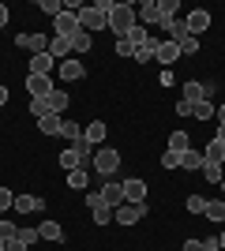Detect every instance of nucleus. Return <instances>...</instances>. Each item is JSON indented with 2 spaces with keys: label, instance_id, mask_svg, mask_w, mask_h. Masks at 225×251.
Instances as JSON below:
<instances>
[{
  "label": "nucleus",
  "instance_id": "nucleus-3",
  "mask_svg": "<svg viewBox=\"0 0 225 251\" xmlns=\"http://www.w3.org/2000/svg\"><path fill=\"white\" fill-rule=\"evenodd\" d=\"M120 165H124V161H120V150L117 147H101L94 154V173H101V176H113Z\"/></svg>",
  "mask_w": 225,
  "mask_h": 251
},
{
  "label": "nucleus",
  "instance_id": "nucleus-27",
  "mask_svg": "<svg viewBox=\"0 0 225 251\" xmlns=\"http://www.w3.org/2000/svg\"><path fill=\"white\" fill-rule=\"evenodd\" d=\"M169 150H173V154L192 150V139H188V131H173V135H169Z\"/></svg>",
  "mask_w": 225,
  "mask_h": 251
},
{
  "label": "nucleus",
  "instance_id": "nucleus-41",
  "mask_svg": "<svg viewBox=\"0 0 225 251\" xmlns=\"http://www.w3.org/2000/svg\"><path fill=\"white\" fill-rule=\"evenodd\" d=\"M94 225H113V210L109 206H94Z\"/></svg>",
  "mask_w": 225,
  "mask_h": 251
},
{
  "label": "nucleus",
  "instance_id": "nucleus-15",
  "mask_svg": "<svg viewBox=\"0 0 225 251\" xmlns=\"http://www.w3.org/2000/svg\"><path fill=\"white\" fill-rule=\"evenodd\" d=\"M53 52H38V56H30V75H49L53 79Z\"/></svg>",
  "mask_w": 225,
  "mask_h": 251
},
{
  "label": "nucleus",
  "instance_id": "nucleus-21",
  "mask_svg": "<svg viewBox=\"0 0 225 251\" xmlns=\"http://www.w3.org/2000/svg\"><path fill=\"white\" fill-rule=\"evenodd\" d=\"M158 45H161V38H154V34H150L147 42L139 45V49H135V60L139 64H147V60H154V52H158Z\"/></svg>",
  "mask_w": 225,
  "mask_h": 251
},
{
  "label": "nucleus",
  "instance_id": "nucleus-29",
  "mask_svg": "<svg viewBox=\"0 0 225 251\" xmlns=\"http://www.w3.org/2000/svg\"><path fill=\"white\" fill-rule=\"evenodd\" d=\"M49 52H53V60H68L72 42H68V38H53V42H49Z\"/></svg>",
  "mask_w": 225,
  "mask_h": 251
},
{
  "label": "nucleus",
  "instance_id": "nucleus-43",
  "mask_svg": "<svg viewBox=\"0 0 225 251\" xmlns=\"http://www.w3.org/2000/svg\"><path fill=\"white\" fill-rule=\"evenodd\" d=\"M117 56H124V60H128V56H135V45H131L128 38H120V42H117Z\"/></svg>",
  "mask_w": 225,
  "mask_h": 251
},
{
  "label": "nucleus",
  "instance_id": "nucleus-8",
  "mask_svg": "<svg viewBox=\"0 0 225 251\" xmlns=\"http://www.w3.org/2000/svg\"><path fill=\"white\" fill-rule=\"evenodd\" d=\"M26 94L38 101V98H49L53 94V79L49 75H26Z\"/></svg>",
  "mask_w": 225,
  "mask_h": 251
},
{
  "label": "nucleus",
  "instance_id": "nucleus-55",
  "mask_svg": "<svg viewBox=\"0 0 225 251\" xmlns=\"http://www.w3.org/2000/svg\"><path fill=\"white\" fill-rule=\"evenodd\" d=\"M218 188H222V195H225V176H222V184H218Z\"/></svg>",
  "mask_w": 225,
  "mask_h": 251
},
{
  "label": "nucleus",
  "instance_id": "nucleus-52",
  "mask_svg": "<svg viewBox=\"0 0 225 251\" xmlns=\"http://www.w3.org/2000/svg\"><path fill=\"white\" fill-rule=\"evenodd\" d=\"M214 143H222V147H225V127H222V124H218V135H214Z\"/></svg>",
  "mask_w": 225,
  "mask_h": 251
},
{
  "label": "nucleus",
  "instance_id": "nucleus-24",
  "mask_svg": "<svg viewBox=\"0 0 225 251\" xmlns=\"http://www.w3.org/2000/svg\"><path fill=\"white\" fill-rule=\"evenodd\" d=\"M199 173H203V180L206 184H222V176H225V165H214V161H203V169H199Z\"/></svg>",
  "mask_w": 225,
  "mask_h": 251
},
{
  "label": "nucleus",
  "instance_id": "nucleus-53",
  "mask_svg": "<svg viewBox=\"0 0 225 251\" xmlns=\"http://www.w3.org/2000/svg\"><path fill=\"white\" fill-rule=\"evenodd\" d=\"M8 105V86H0V109Z\"/></svg>",
  "mask_w": 225,
  "mask_h": 251
},
{
  "label": "nucleus",
  "instance_id": "nucleus-45",
  "mask_svg": "<svg viewBox=\"0 0 225 251\" xmlns=\"http://www.w3.org/2000/svg\"><path fill=\"white\" fill-rule=\"evenodd\" d=\"M161 165H165V169H180V154L165 150V154H161Z\"/></svg>",
  "mask_w": 225,
  "mask_h": 251
},
{
  "label": "nucleus",
  "instance_id": "nucleus-26",
  "mask_svg": "<svg viewBox=\"0 0 225 251\" xmlns=\"http://www.w3.org/2000/svg\"><path fill=\"white\" fill-rule=\"evenodd\" d=\"M203 161H214V165H225V147L210 139V143H206V150H203Z\"/></svg>",
  "mask_w": 225,
  "mask_h": 251
},
{
  "label": "nucleus",
  "instance_id": "nucleus-47",
  "mask_svg": "<svg viewBox=\"0 0 225 251\" xmlns=\"http://www.w3.org/2000/svg\"><path fill=\"white\" fill-rule=\"evenodd\" d=\"M203 251H222V244H218V236H206V240H203Z\"/></svg>",
  "mask_w": 225,
  "mask_h": 251
},
{
  "label": "nucleus",
  "instance_id": "nucleus-16",
  "mask_svg": "<svg viewBox=\"0 0 225 251\" xmlns=\"http://www.w3.org/2000/svg\"><path fill=\"white\" fill-rule=\"evenodd\" d=\"M105 120H90V124H86V131H83V139L86 143H90V147H98V143H105Z\"/></svg>",
  "mask_w": 225,
  "mask_h": 251
},
{
  "label": "nucleus",
  "instance_id": "nucleus-7",
  "mask_svg": "<svg viewBox=\"0 0 225 251\" xmlns=\"http://www.w3.org/2000/svg\"><path fill=\"white\" fill-rule=\"evenodd\" d=\"M184 26H188V34H192V38L206 34V30H210V11H203V8L188 11V19H184Z\"/></svg>",
  "mask_w": 225,
  "mask_h": 251
},
{
  "label": "nucleus",
  "instance_id": "nucleus-1",
  "mask_svg": "<svg viewBox=\"0 0 225 251\" xmlns=\"http://www.w3.org/2000/svg\"><path fill=\"white\" fill-rule=\"evenodd\" d=\"M98 8L105 11V19H109V30L117 34V38H124V34L135 26V4H113V0H98Z\"/></svg>",
  "mask_w": 225,
  "mask_h": 251
},
{
  "label": "nucleus",
  "instance_id": "nucleus-39",
  "mask_svg": "<svg viewBox=\"0 0 225 251\" xmlns=\"http://www.w3.org/2000/svg\"><path fill=\"white\" fill-rule=\"evenodd\" d=\"M165 34H169L173 42H184V38H188V26H184V19H176V23H173V26H169Z\"/></svg>",
  "mask_w": 225,
  "mask_h": 251
},
{
  "label": "nucleus",
  "instance_id": "nucleus-32",
  "mask_svg": "<svg viewBox=\"0 0 225 251\" xmlns=\"http://www.w3.org/2000/svg\"><path fill=\"white\" fill-rule=\"evenodd\" d=\"M214 113H218V105H214V101H199V105H192V116H195V120H210Z\"/></svg>",
  "mask_w": 225,
  "mask_h": 251
},
{
  "label": "nucleus",
  "instance_id": "nucleus-6",
  "mask_svg": "<svg viewBox=\"0 0 225 251\" xmlns=\"http://www.w3.org/2000/svg\"><path fill=\"white\" fill-rule=\"evenodd\" d=\"M49 42H53L49 34H19V38H15V45H19V49H26L30 56H38V52H49Z\"/></svg>",
  "mask_w": 225,
  "mask_h": 251
},
{
  "label": "nucleus",
  "instance_id": "nucleus-54",
  "mask_svg": "<svg viewBox=\"0 0 225 251\" xmlns=\"http://www.w3.org/2000/svg\"><path fill=\"white\" fill-rule=\"evenodd\" d=\"M218 244H222V248H225V232H222V236H218Z\"/></svg>",
  "mask_w": 225,
  "mask_h": 251
},
{
  "label": "nucleus",
  "instance_id": "nucleus-30",
  "mask_svg": "<svg viewBox=\"0 0 225 251\" xmlns=\"http://www.w3.org/2000/svg\"><path fill=\"white\" fill-rule=\"evenodd\" d=\"M210 221H225V199H206V210H203Z\"/></svg>",
  "mask_w": 225,
  "mask_h": 251
},
{
  "label": "nucleus",
  "instance_id": "nucleus-42",
  "mask_svg": "<svg viewBox=\"0 0 225 251\" xmlns=\"http://www.w3.org/2000/svg\"><path fill=\"white\" fill-rule=\"evenodd\" d=\"M11 206H15V191H8V188H0V214H8Z\"/></svg>",
  "mask_w": 225,
  "mask_h": 251
},
{
  "label": "nucleus",
  "instance_id": "nucleus-44",
  "mask_svg": "<svg viewBox=\"0 0 225 251\" xmlns=\"http://www.w3.org/2000/svg\"><path fill=\"white\" fill-rule=\"evenodd\" d=\"M173 113L180 116V120H188V116H192V101H184V98H180V101L173 105Z\"/></svg>",
  "mask_w": 225,
  "mask_h": 251
},
{
  "label": "nucleus",
  "instance_id": "nucleus-10",
  "mask_svg": "<svg viewBox=\"0 0 225 251\" xmlns=\"http://www.w3.org/2000/svg\"><path fill=\"white\" fill-rule=\"evenodd\" d=\"M101 202H105L109 210L124 206V184H117V180H105V188H101Z\"/></svg>",
  "mask_w": 225,
  "mask_h": 251
},
{
  "label": "nucleus",
  "instance_id": "nucleus-5",
  "mask_svg": "<svg viewBox=\"0 0 225 251\" xmlns=\"http://www.w3.org/2000/svg\"><path fill=\"white\" fill-rule=\"evenodd\" d=\"M147 218V202H124V206L113 210V221L117 225H135V221Z\"/></svg>",
  "mask_w": 225,
  "mask_h": 251
},
{
  "label": "nucleus",
  "instance_id": "nucleus-18",
  "mask_svg": "<svg viewBox=\"0 0 225 251\" xmlns=\"http://www.w3.org/2000/svg\"><path fill=\"white\" fill-rule=\"evenodd\" d=\"M38 232H42V240H49V244H64V229H60L56 221H42Z\"/></svg>",
  "mask_w": 225,
  "mask_h": 251
},
{
  "label": "nucleus",
  "instance_id": "nucleus-9",
  "mask_svg": "<svg viewBox=\"0 0 225 251\" xmlns=\"http://www.w3.org/2000/svg\"><path fill=\"white\" fill-rule=\"evenodd\" d=\"M11 210H15L19 218H23V214H42L45 199H42V195H15V206H11Z\"/></svg>",
  "mask_w": 225,
  "mask_h": 251
},
{
  "label": "nucleus",
  "instance_id": "nucleus-14",
  "mask_svg": "<svg viewBox=\"0 0 225 251\" xmlns=\"http://www.w3.org/2000/svg\"><path fill=\"white\" fill-rule=\"evenodd\" d=\"M154 60L165 64V68H173V64L180 60V45H176V42H161V45H158V52H154Z\"/></svg>",
  "mask_w": 225,
  "mask_h": 251
},
{
  "label": "nucleus",
  "instance_id": "nucleus-48",
  "mask_svg": "<svg viewBox=\"0 0 225 251\" xmlns=\"http://www.w3.org/2000/svg\"><path fill=\"white\" fill-rule=\"evenodd\" d=\"M184 251H203V240H184Z\"/></svg>",
  "mask_w": 225,
  "mask_h": 251
},
{
  "label": "nucleus",
  "instance_id": "nucleus-36",
  "mask_svg": "<svg viewBox=\"0 0 225 251\" xmlns=\"http://www.w3.org/2000/svg\"><path fill=\"white\" fill-rule=\"evenodd\" d=\"M19 240L26 244V248H30V244H38V240H42V232L34 229V225H23V229H19Z\"/></svg>",
  "mask_w": 225,
  "mask_h": 251
},
{
  "label": "nucleus",
  "instance_id": "nucleus-34",
  "mask_svg": "<svg viewBox=\"0 0 225 251\" xmlns=\"http://www.w3.org/2000/svg\"><path fill=\"white\" fill-rule=\"evenodd\" d=\"M124 38H128V42H131V45H135V49H139V45H143V42H147L150 34H147V26H143V23H135V26H131V30H128V34H124Z\"/></svg>",
  "mask_w": 225,
  "mask_h": 251
},
{
  "label": "nucleus",
  "instance_id": "nucleus-35",
  "mask_svg": "<svg viewBox=\"0 0 225 251\" xmlns=\"http://www.w3.org/2000/svg\"><path fill=\"white\" fill-rule=\"evenodd\" d=\"M0 240H4V244L19 240V225H15V221H0Z\"/></svg>",
  "mask_w": 225,
  "mask_h": 251
},
{
  "label": "nucleus",
  "instance_id": "nucleus-25",
  "mask_svg": "<svg viewBox=\"0 0 225 251\" xmlns=\"http://www.w3.org/2000/svg\"><path fill=\"white\" fill-rule=\"evenodd\" d=\"M60 124H64V116H42V120H38V131H42V135H60Z\"/></svg>",
  "mask_w": 225,
  "mask_h": 251
},
{
  "label": "nucleus",
  "instance_id": "nucleus-28",
  "mask_svg": "<svg viewBox=\"0 0 225 251\" xmlns=\"http://www.w3.org/2000/svg\"><path fill=\"white\" fill-rule=\"evenodd\" d=\"M56 161H60V165L68 169V173H72V169H83V157H79V150H75V147H68L64 154L56 157Z\"/></svg>",
  "mask_w": 225,
  "mask_h": 251
},
{
  "label": "nucleus",
  "instance_id": "nucleus-4",
  "mask_svg": "<svg viewBox=\"0 0 225 251\" xmlns=\"http://www.w3.org/2000/svg\"><path fill=\"white\" fill-rule=\"evenodd\" d=\"M79 26H83L86 34H94V30H105L109 19H105V11L98 8V4H86V8H79Z\"/></svg>",
  "mask_w": 225,
  "mask_h": 251
},
{
  "label": "nucleus",
  "instance_id": "nucleus-22",
  "mask_svg": "<svg viewBox=\"0 0 225 251\" xmlns=\"http://www.w3.org/2000/svg\"><path fill=\"white\" fill-rule=\"evenodd\" d=\"M83 64L79 60H60V79H68V83H75V79H83Z\"/></svg>",
  "mask_w": 225,
  "mask_h": 251
},
{
  "label": "nucleus",
  "instance_id": "nucleus-33",
  "mask_svg": "<svg viewBox=\"0 0 225 251\" xmlns=\"http://www.w3.org/2000/svg\"><path fill=\"white\" fill-rule=\"evenodd\" d=\"M60 139H72V143H79V139H83V127L75 124V120H64V124H60Z\"/></svg>",
  "mask_w": 225,
  "mask_h": 251
},
{
  "label": "nucleus",
  "instance_id": "nucleus-37",
  "mask_svg": "<svg viewBox=\"0 0 225 251\" xmlns=\"http://www.w3.org/2000/svg\"><path fill=\"white\" fill-rule=\"evenodd\" d=\"M176 45H180V56H195V52H199V38H192V34H188L184 42H176Z\"/></svg>",
  "mask_w": 225,
  "mask_h": 251
},
{
  "label": "nucleus",
  "instance_id": "nucleus-13",
  "mask_svg": "<svg viewBox=\"0 0 225 251\" xmlns=\"http://www.w3.org/2000/svg\"><path fill=\"white\" fill-rule=\"evenodd\" d=\"M158 11H161L158 26H161V30H169L173 23H176V11H180V0H158Z\"/></svg>",
  "mask_w": 225,
  "mask_h": 251
},
{
  "label": "nucleus",
  "instance_id": "nucleus-19",
  "mask_svg": "<svg viewBox=\"0 0 225 251\" xmlns=\"http://www.w3.org/2000/svg\"><path fill=\"white\" fill-rule=\"evenodd\" d=\"M184 101H192V105L206 101V90H203V83H199V79H188V83H184Z\"/></svg>",
  "mask_w": 225,
  "mask_h": 251
},
{
  "label": "nucleus",
  "instance_id": "nucleus-40",
  "mask_svg": "<svg viewBox=\"0 0 225 251\" xmlns=\"http://www.w3.org/2000/svg\"><path fill=\"white\" fill-rule=\"evenodd\" d=\"M184 206H188V214H203V210H206V199H203V195H188V202H184Z\"/></svg>",
  "mask_w": 225,
  "mask_h": 251
},
{
  "label": "nucleus",
  "instance_id": "nucleus-49",
  "mask_svg": "<svg viewBox=\"0 0 225 251\" xmlns=\"http://www.w3.org/2000/svg\"><path fill=\"white\" fill-rule=\"evenodd\" d=\"M8 15H11V11H8V4H0V26H8Z\"/></svg>",
  "mask_w": 225,
  "mask_h": 251
},
{
  "label": "nucleus",
  "instance_id": "nucleus-20",
  "mask_svg": "<svg viewBox=\"0 0 225 251\" xmlns=\"http://www.w3.org/2000/svg\"><path fill=\"white\" fill-rule=\"evenodd\" d=\"M68 42H72V52H90V45H94V34H86L83 26H79V30H75Z\"/></svg>",
  "mask_w": 225,
  "mask_h": 251
},
{
  "label": "nucleus",
  "instance_id": "nucleus-31",
  "mask_svg": "<svg viewBox=\"0 0 225 251\" xmlns=\"http://www.w3.org/2000/svg\"><path fill=\"white\" fill-rule=\"evenodd\" d=\"M180 169H203V150H184L180 154Z\"/></svg>",
  "mask_w": 225,
  "mask_h": 251
},
{
  "label": "nucleus",
  "instance_id": "nucleus-12",
  "mask_svg": "<svg viewBox=\"0 0 225 251\" xmlns=\"http://www.w3.org/2000/svg\"><path fill=\"white\" fill-rule=\"evenodd\" d=\"M124 202H147V180H124Z\"/></svg>",
  "mask_w": 225,
  "mask_h": 251
},
{
  "label": "nucleus",
  "instance_id": "nucleus-50",
  "mask_svg": "<svg viewBox=\"0 0 225 251\" xmlns=\"http://www.w3.org/2000/svg\"><path fill=\"white\" fill-rule=\"evenodd\" d=\"M214 116H218V124H222V127H225V101H222V105H218V113H214Z\"/></svg>",
  "mask_w": 225,
  "mask_h": 251
},
{
  "label": "nucleus",
  "instance_id": "nucleus-38",
  "mask_svg": "<svg viewBox=\"0 0 225 251\" xmlns=\"http://www.w3.org/2000/svg\"><path fill=\"white\" fill-rule=\"evenodd\" d=\"M38 8H42L45 15H53V19H56V15L64 11V4H60V0H38Z\"/></svg>",
  "mask_w": 225,
  "mask_h": 251
},
{
  "label": "nucleus",
  "instance_id": "nucleus-11",
  "mask_svg": "<svg viewBox=\"0 0 225 251\" xmlns=\"http://www.w3.org/2000/svg\"><path fill=\"white\" fill-rule=\"evenodd\" d=\"M79 30V11H60L56 15V38H72Z\"/></svg>",
  "mask_w": 225,
  "mask_h": 251
},
{
  "label": "nucleus",
  "instance_id": "nucleus-51",
  "mask_svg": "<svg viewBox=\"0 0 225 251\" xmlns=\"http://www.w3.org/2000/svg\"><path fill=\"white\" fill-rule=\"evenodd\" d=\"M8 251H26V244H23V240H11V244H8Z\"/></svg>",
  "mask_w": 225,
  "mask_h": 251
},
{
  "label": "nucleus",
  "instance_id": "nucleus-17",
  "mask_svg": "<svg viewBox=\"0 0 225 251\" xmlns=\"http://www.w3.org/2000/svg\"><path fill=\"white\" fill-rule=\"evenodd\" d=\"M135 19H139V23H158V19H161L158 0H143L139 8H135Z\"/></svg>",
  "mask_w": 225,
  "mask_h": 251
},
{
  "label": "nucleus",
  "instance_id": "nucleus-23",
  "mask_svg": "<svg viewBox=\"0 0 225 251\" xmlns=\"http://www.w3.org/2000/svg\"><path fill=\"white\" fill-rule=\"evenodd\" d=\"M86 184H90V173H86V165L68 173V188H72V191H86Z\"/></svg>",
  "mask_w": 225,
  "mask_h": 251
},
{
  "label": "nucleus",
  "instance_id": "nucleus-2",
  "mask_svg": "<svg viewBox=\"0 0 225 251\" xmlns=\"http://www.w3.org/2000/svg\"><path fill=\"white\" fill-rule=\"evenodd\" d=\"M68 101H72V98H68L64 90H53L49 98H38V101H30V116H34V120H42V116H64Z\"/></svg>",
  "mask_w": 225,
  "mask_h": 251
},
{
  "label": "nucleus",
  "instance_id": "nucleus-46",
  "mask_svg": "<svg viewBox=\"0 0 225 251\" xmlns=\"http://www.w3.org/2000/svg\"><path fill=\"white\" fill-rule=\"evenodd\" d=\"M86 206L94 210V206H105V202H101V191H86Z\"/></svg>",
  "mask_w": 225,
  "mask_h": 251
}]
</instances>
